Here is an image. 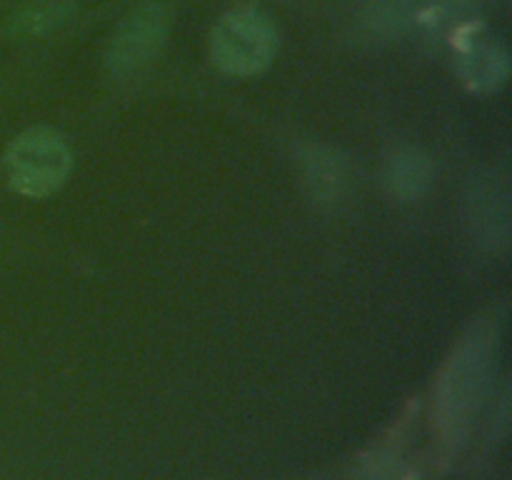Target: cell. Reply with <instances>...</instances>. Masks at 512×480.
Returning a JSON list of instances; mask_svg holds the SVG:
<instances>
[{"mask_svg": "<svg viewBox=\"0 0 512 480\" xmlns=\"http://www.w3.org/2000/svg\"><path fill=\"white\" fill-rule=\"evenodd\" d=\"M278 53V30L260 10L240 8L223 15L213 30V58L233 75H253L268 68Z\"/></svg>", "mask_w": 512, "mask_h": 480, "instance_id": "obj_1", "label": "cell"}, {"mask_svg": "<svg viewBox=\"0 0 512 480\" xmlns=\"http://www.w3.org/2000/svg\"><path fill=\"white\" fill-rule=\"evenodd\" d=\"M5 170L20 193L45 195L68 175L70 150L53 130H28L5 153Z\"/></svg>", "mask_w": 512, "mask_h": 480, "instance_id": "obj_2", "label": "cell"}, {"mask_svg": "<svg viewBox=\"0 0 512 480\" xmlns=\"http://www.w3.org/2000/svg\"><path fill=\"white\" fill-rule=\"evenodd\" d=\"M168 10L163 5H148L140 8L125 20L113 35V43L108 48V68L115 75L138 73L140 68L150 63L163 48L168 38Z\"/></svg>", "mask_w": 512, "mask_h": 480, "instance_id": "obj_3", "label": "cell"}, {"mask_svg": "<svg viewBox=\"0 0 512 480\" xmlns=\"http://www.w3.org/2000/svg\"><path fill=\"white\" fill-rule=\"evenodd\" d=\"M303 178L310 185V193L320 200H340L350 188V168L330 148H313L303 160Z\"/></svg>", "mask_w": 512, "mask_h": 480, "instance_id": "obj_4", "label": "cell"}, {"mask_svg": "<svg viewBox=\"0 0 512 480\" xmlns=\"http://www.w3.org/2000/svg\"><path fill=\"white\" fill-rule=\"evenodd\" d=\"M473 205V223L485 240L505 243L510 225V195L503 180H485L478 188V193L470 200Z\"/></svg>", "mask_w": 512, "mask_h": 480, "instance_id": "obj_5", "label": "cell"}, {"mask_svg": "<svg viewBox=\"0 0 512 480\" xmlns=\"http://www.w3.org/2000/svg\"><path fill=\"white\" fill-rule=\"evenodd\" d=\"M73 13V0H38L10 18V30L15 35H43L68 23Z\"/></svg>", "mask_w": 512, "mask_h": 480, "instance_id": "obj_6", "label": "cell"}, {"mask_svg": "<svg viewBox=\"0 0 512 480\" xmlns=\"http://www.w3.org/2000/svg\"><path fill=\"white\" fill-rule=\"evenodd\" d=\"M465 68H468L470 83L480 85V88H493V85L503 83L508 75V55L495 45H478L465 58Z\"/></svg>", "mask_w": 512, "mask_h": 480, "instance_id": "obj_7", "label": "cell"}, {"mask_svg": "<svg viewBox=\"0 0 512 480\" xmlns=\"http://www.w3.org/2000/svg\"><path fill=\"white\" fill-rule=\"evenodd\" d=\"M430 178V165L425 163V158L415 153L398 155L395 160H390V188L398 195H418L420 190H425Z\"/></svg>", "mask_w": 512, "mask_h": 480, "instance_id": "obj_8", "label": "cell"}]
</instances>
